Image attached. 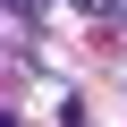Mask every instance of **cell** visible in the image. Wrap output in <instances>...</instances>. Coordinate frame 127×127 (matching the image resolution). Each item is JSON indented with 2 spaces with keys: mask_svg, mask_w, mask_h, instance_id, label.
<instances>
[{
  "mask_svg": "<svg viewBox=\"0 0 127 127\" xmlns=\"http://www.w3.org/2000/svg\"><path fill=\"white\" fill-rule=\"evenodd\" d=\"M76 9H93V17H110V9H119V0H76Z\"/></svg>",
  "mask_w": 127,
  "mask_h": 127,
  "instance_id": "obj_1",
  "label": "cell"
},
{
  "mask_svg": "<svg viewBox=\"0 0 127 127\" xmlns=\"http://www.w3.org/2000/svg\"><path fill=\"white\" fill-rule=\"evenodd\" d=\"M9 9H34V0H9Z\"/></svg>",
  "mask_w": 127,
  "mask_h": 127,
  "instance_id": "obj_2",
  "label": "cell"
}]
</instances>
